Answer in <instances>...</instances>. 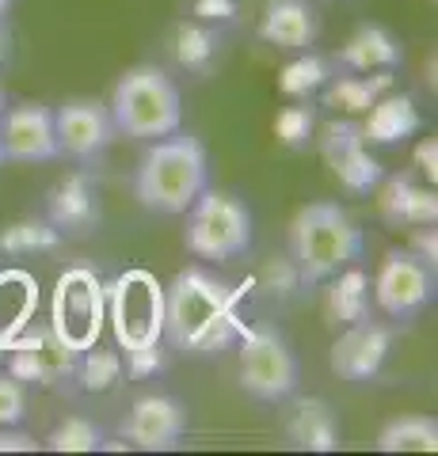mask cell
Listing matches in <instances>:
<instances>
[{
  "instance_id": "1",
  "label": "cell",
  "mask_w": 438,
  "mask_h": 456,
  "mask_svg": "<svg viewBox=\"0 0 438 456\" xmlns=\"http://www.w3.org/2000/svg\"><path fill=\"white\" fill-rule=\"evenodd\" d=\"M236 285L202 266H187L164 289V346L187 358H214L244 331Z\"/></svg>"
},
{
  "instance_id": "2",
  "label": "cell",
  "mask_w": 438,
  "mask_h": 456,
  "mask_svg": "<svg viewBox=\"0 0 438 456\" xmlns=\"http://www.w3.org/2000/svg\"><path fill=\"white\" fill-rule=\"evenodd\" d=\"M210 187V152L194 134H168L145 141L134 167V198L157 217H183Z\"/></svg>"
},
{
  "instance_id": "3",
  "label": "cell",
  "mask_w": 438,
  "mask_h": 456,
  "mask_svg": "<svg viewBox=\"0 0 438 456\" xmlns=\"http://www.w3.org/2000/svg\"><path fill=\"white\" fill-rule=\"evenodd\" d=\"M286 244L302 285H320L343 266L362 259L366 236L359 221L339 202H309L293 213Z\"/></svg>"
},
{
  "instance_id": "4",
  "label": "cell",
  "mask_w": 438,
  "mask_h": 456,
  "mask_svg": "<svg viewBox=\"0 0 438 456\" xmlns=\"http://www.w3.org/2000/svg\"><path fill=\"white\" fill-rule=\"evenodd\" d=\"M111 122L119 137L157 141L183 130V92L161 65H130L115 80L107 99Z\"/></svg>"
},
{
  "instance_id": "5",
  "label": "cell",
  "mask_w": 438,
  "mask_h": 456,
  "mask_svg": "<svg viewBox=\"0 0 438 456\" xmlns=\"http://www.w3.org/2000/svg\"><path fill=\"white\" fill-rule=\"evenodd\" d=\"M183 217H187L183 248L202 263H236L256 244V217L244 198H236L233 191L206 187Z\"/></svg>"
},
{
  "instance_id": "6",
  "label": "cell",
  "mask_w": 438,
  "mask_h": 456,
  "mask_svg": "<svg viewBox=\"0 0 438 456\" xmlns=\"http://www.w3.org/2000/svg\"><path fill=\"white\" fill-rule=\"evenodd\" d=\"M107 293V320L115 331L119 354L149 350L164 342V285L153 270H122V274L103 285Z\"/></svg>"
},
{
  "instance_id": "7",
  "label": "cell",
  "mask_w": 438,
  "mask_h": 456,
  "mask_svg": "<svg viewBox=\"0 0 438 456\" xmlns=\"http://www.w3.org/2000/svg\"><path fill=\"white\" fill-rule=\"evenodd\" d=\"M240 392L260 403H282L298 392L302 362L275 323H244L240 331Z\"/></svg>"
},
{
  "instance_id": "8",
  "label": "cell",
  "mask_w": 438,
  "mask_h": 456,
  "mask_svg": "<svg viewBox=\"0 0 438 456\" xmlns=\"http://www.w3.org/2000/svg\"><path fill=\"white\" fill-rule=\"evenodd\" d=\"M107 323V293L103 281L88 266H69L54 285L50 301V331L58 335L69 350H88L100 342Z\"/></svg>"
},
{
  "instance_id": "9",
  "label": "cell",
  "mask_w": 438,
  "mask_h": 456,
  "mask_svg": "<svg viewBox=\"0 0 438 456\" xmlns=\"http://www.w3.org/2000/svg\"><path fill=\"white\" fill-rule=\"evenodd\" d=\"M374 301L389 320H416L434 301V266L416 251L393 248L377 266Z\"/></svg>"
},
{
  "instance_id": "10",
  "label": "cell",
  "mask_w": 438,
  "mask_h": 456,
  "mask_svg": "<svg viewBox=\"0 0 438 456\" xmlns=\"http://www.w3.org/2000/svg\"><path fill=\"white\" fill-rule=\"evenodd\" d=\"M54 134H58V156H69L80 167H95L115 145V122L103 99H65L62 107H54Z\"/></svg>"
},
{
  "instance_id": "11",
  "label": "cell",
  "mask_w": 438,
  "mask_h": 456,
  "mask_svg": "<svg viewBox=\"0 0 438 456\" xmlns=\"http://www.w3.org/2000/svg\"><path fill=\"white\" fill-rule=\"evenodd\" d=\"M187 407L176 395H141L134 399V407L126 411V419L119 422L122 445H130L137 452H172L187 437Z\"/></svg>"
},
{
  "instance_id": "12",
  "label": "cell",
  "mask_w": 438,
  "mask_h": 456,
  "mask_svg": "<svg viewBox=\"0 0 438 456\" xmlns=\"http://www.w3.org/2000/svg\"><path fill=\"white\" fill-rule=\"evenodd\" d=\"M317 149L324 156V164L332 167V175L339 179V187L351 194H370L377 191V183L385 179L381 164L370 156V145L362 137V122L355 118H339L328 122L317 137Z\"/></svg>"
},
{
  "instance_id": "13",
  "label": "cell",
  "mask_w": 438,
  "mask_h": 456,
  "mask_svg": "<svg viewBox=\"0 0 438 456\" xmlns=\"http://www.w3.org/2000/svg\"><path fill=\"white\" fill-rule=\"evenodd\" d=\"M77 369V350H69L65 342L46 327H35L27 335H12L8 354H4V373L20 377L23 384H38V388H58V384L73 380Z\"/></svg>"
},
{
  "instance_id": "14",
  "label": "cell",
  "mask_w": 438,
  "mask_h": 456,
  "mask_svg": "<svg viewBox=\"0 0 438 456\" xmlns=\"http://www.w3.org/2000/svg\"><path fill=\"white\" fill-rule=\"evenodd\" d=\"M54 228L62 232V240H84L92 236L103 221L100 206V183L88 167L69 171L65 179H58L46 194V213H42Z\"/></svg>"
},
{
  "instance_id": "15",
  "label": "cell",
  "mask_w": 438,
  "mask_h": 456,
  "mask_svg": "<svg viewBox=\"0 0 438 456\" xmlns=\"http://www.w3.org/2000/svg\"><path fill=\"white\" fill-rule=\"evenodd\" d=\"M389 350H393V331L385 323L366 316L359 323L339 327V335L328 350V365L339 380L362 384V380H374L385 369Z\"/></svg>"
},
{
  "instance_id": "16",
  "label": "cell",
  "mask_w": 438,
  "mask_h": 456,
  "mask_svg": "<svg viewBox=\"0 0 438 456\" xmlns=\"http://www.w3.org/2000/svg\"><path fill=\"white\" fill-rule=\"evenodd\" d=\"M0 149L12 164H50L58 160V134H54V107L20 103L0 114Z\"/></svg>"
},
{
  "instance_id": "17",
  "label": "cell",
  "mask_w": 438,
  "mask_h": 456,
  "mask_svg": "<svg viewBox=\"0 0 438 456\" xmlns=\"http://www.w3.org/2000/svg\"><path fill=\"white\" fill-rule=\"evenodd\" d=\"M260 38L282 53L313 50L320 38V12L309 0H267L260 16Z\"/></svg>"
},
{
  "instance_id": "18",
  "label": "cell",
  "mask_w": 438,
  "mask_h": 456,
  "mask_svg": "<svg viewBox=\"0 0 438 456\" xmlns=\"http://www.w3.org/2000/svg\"><path fill=\"white\" fill-rule=\"evenodd\" d=\"M401 61H404L401 42L377 23H362L359 31L332 53L335 73H397Z\"/></svg>"
},
{
  "instance_id": "19",
  "label": "cell",
  "mask_w": 438,
  "mask_h": 456,
  "mask_svg": "<svg viewBox=\"0 0 438 456\" xmlns=\"http://www.w3.org/2000/svg\"><path fill=\"white\" fill-rule=\"evenodd\" d=\"M377 209L381 221L393 228H419V224H438V198L431 187H419L408 175H393L377 183Z\"/></svg>"
},
{
  "instance_id": "20",
  "label": "cell",
  "mask_w": 438,
  "mask_h": 456,
  "mask_svg": "<svg viewBox=\"0 0 438 456\" xmlns=\"http://www.w3.org/2000/svg\"><path fill=\"white\" fill-rule=\"evenodd\" d=\"M419 130H423V114L416 107V99L404 92H385L366 110V122H362L366 145H381V149H397Z\"/></svg>"
},
{
  "instance_id": "21",
  "label": "cell",
  "mask_w": 438,
  "mask_h": 456,
  "mask_svg": "<svg viewBox=\"0 0 438 456\" xmlns=\"http://www.w3.org/2000/svg\"><path fill=\"white\" fill-rule=\"evenodd\" d=\"M286 441L302 452H335L339 419L328 399H320V395L293 399V407L286 411Z\"/></svg>"
},
{
  "instance_id": "22",
  "label": "cell",
  "mask_w": 438,
  "mask_h": 456,
  "mask_svg": "<svg viewBox=\"0 0 438 456\" xmlns=\"http://www.w3.org/2000/svg\"><path fill=\"white\" fill-rule=\"evenodd\" d=\"M168 57H172L183 73L206 77L221 57V31L202 20H179L172 27V35H168Z\"/></svg>"
},
{
  "instance_id": "23",
  "label": "cell",
  "mask_w": 438,
  "mask_h": 456,
  "mask_svg": "<svg viewBox=\"0 0 438 456\" xmlns=\"http://www.w3.org/2000/svg\"><path fill=\"white\" fill-rule=\"evenodd\" d=\"M385 92H393V73H335L317 95L324 107L347 114V118H359Z\"/></svg>"
},
{
  "instance_id": "24",
  "label": "cell",
  "mask_w": 438,
  "mask_h": 456,
  "mask_svg": "<svg viewBox=\"0 0 438 456\" xmlns=\"http://www.w3.org/2000/svg\"><path fill=\"white\" fill-rule=\"evenodd\" d=\"M366 316H370V278L359 270V263H351L328 278V289H324V320L339 331V327L359 323Z\"/></svg>"
},
{
  "instance_id": "25",
  "label": "cell",
  "mask_w": 438,
  "mask_h": 456,
  "mask_svg": "<svg viewBox=\"0 0 438 456\" xmlns=\"http://www.w3.org/2000/svg\"><path fill=\"white\" fill-rule=\"evenodd\" d=\"M381 452H434L438 449V419L434 415H397L377 430Z\"/></svg>"
},
{
  "instance_id": "26",
  "label": "cell",
  "mask_w": 438,
  "mask_h": 456,
  "mask_svg": "<svg viewBox=\"0 0 438 456\" xmlns=\"http://www.w3.org/2000/svg\"><path fill=\"white\" fill-rule=\"evenodd\" d=\"M73 380L80 384V392H88V395H107V392H115L119 384L126 380L119 346L107 350V346H100V342H95V346L80 350V354H77Z\"/></svg>"
},
{
  "instance_id": "27",
  "label": "cell",
  "mask_w": 438,
  "mask_h": 456,
  "mask_svg": "<svg viewBox=\"0 0 438 456\" xmlns=\"http://www.w3.org/2000/svg\"><path fill=\"white\" fill-rule=\"evenodd\" d=\"M65 244L62 232L46 217H23L4 224L0 232V251L4 255H42V251H58Z\"/></svg>"
},
{
  "instance_id": "28",
  "label": "cell",
  "mask_w": 438,
  "mask_h": 456,
  "mask_svg": "<svg viewBox=\"0 0 438 456\" xmlns=\"http://www.w3.org/2000/svg\"><path fill=\"white\" fill-rule=\"evenodd\" d=\"M332 77H335V69H332L328 57H320L313 50H302L286 69H282L278 88L286 92L290 99H313Z\"/></svg>"
},
{
  "instance_id": "29",
  "label": "cell",
  "mask_w": 438,
  "mask_h": 456,
  "mask_svg": "<svg viewBox=\"0 0 438 456\" xmlns=\"http://www.w3.org/2000/svg\"><path fill=\"white\" fill-rule=\"evenodd\" d=\"M107 445L103 426H95L88 415H69L46 434L50 452H100Z\"/></svg>"
},
{
  "instance_id": "30",
  "label": "cell",
  "mask_w": 438,
  "mask_h": 456,
  "mask_svg": "<svg viewBox=\"0 0 438 456\" xmlns=\"http://www.w3.org/2000/svg\"><path fill=\"white\" fill-rule=\"evenodd\" d=\"M275 134H278L282 145L293 149V152L309 149V145H313V134H317V107L309 103V99H298L293 107L278 110V118H275Z\"/></svg>"
},
{
  "instance_id": "31",
  "label": "cell",
  "mask_w": 438,
  "mask_h": 456,
  "mask_svg": "<svg viewBox=\"0 0 438 456\" xmlns=\"http://www.w3.org/2000/svg\"><path fill=\"white\" fill-rule=\"evenodd\" d=\"M27 403H31L27 384L0 369V426H20L27 419Z\"/></svg>"
},
{
  "instance_id": "32",
  "label": "cell",
  "mask_w": 438,
  "mask_h": 456,
  "mask_svg": "<svg viewBox=\"0 0 438 456\" xmlns=\"http://www.w3.org/2000/svg\"><path fill=\"white\" fill-rule=\"evenodd\" d=\"M122 369H126V377L130 380H145L153 373H164L168 369V350H164V342L161 346H149V350H130V354H122Z\"/></svg>"
},
{
  "instance_id": "33",
  "label": "cell",
  "mask_w": 438,
  "mask_h": 456,
  "mask_svg": "<svg viewBox=\"0 0 438 456\" xmlns=\"http://www.w3.org/2000/svg\"><path fill=\"white\" fill-rule=\"evenodd\" d=\"M191 12H194V20L221 27V23H236L240 20L244 0H191Z\"/></svg>"
},
{
  "instance_id": "34",
  "label": "cell",
  "mask_w": 438,
  "mask_h": 456,
  "mask_svg": "<svg viewBox=\"0 0 438 456\" xmlns=\"http://www.w3.org/2000/svg\"><path fill=\"white\" fill-rule=\"evenodd\" d=\"M298 285H302V278H298V266L290 263V255L282 263H271L263 270V289H271L275 297H290Z\"/></svg>"
},
{
  "instance_id": "35",
  "label": "cell",
  "mask_w": 438,
  "mask_h": 456,
  "mask_svg": "<svg viewBox=\"0 0 438 456\" xmlns=\"http://www.w3.org/2000/svg\"><path fill=\"white\" fill-rule=\"evenodd\" d=\"M408 251H416L423 263H438V236H434V224H419L412 228V240H408Z\"/></svg>"
},
{
  "instance_id": "36",
  "label": "cell",
  "mask_w": 438,
  "mask_h": 456,
  "mask_svg": "<svg viewBox=\"0 0 438 456\" xmlns=\"http://www.w3.org/2000/svg\"><path fill=\"white\" fill-rule=\"evenodd\" d=\"M0 452H38V441L20 426H0Z\"/></svg>"
},
{
  "instance_id": "37",
  "label": "cell",
  "mask_w": 438,
  "mask_h": 456,
  "mask_svg": "<svg viewBox=\"0 0 438 456\" xmlns=\"http://www.w3.org/2000/svg\"><path fill=\"white\" fill-rule=\"evenodd\" d=\"M416 160H419V171L434 183L438 175V145H434V137H423L419 145H416Z\"/></svg>"
},
{
  "instance_id": "38",
  "label": "cell",
  "mask_w": 438,
  "mask_h": 456,
  "mask_svg": "<svg viewBox=\"0 0 438 456\" xmlns=\"http://www.w3.org/2000/svg\"><path fill=\"white\" fill-rule=\"evenodd\" d=\"M12 61H16V35L8 20H0V69H8Z\"/></svg>"
},
{
  "instance_id": "39",
  "label": "cell",
  "mask_w": 438,
  "mask_h": 456,
  "mask_svg": "<svg viewBox=\"0 0 438 456\" xmlns=\"http://www.w3.org/2000/svg\"><path fill=\"white\" fill-rule=\"evenodd\" d=\"M8 342H12V331L0 323V369H4V354H8Z\"/></svg>"
},
{
  "instance_id": "40",
  "label": "cell",
  "mask_w": 438,
  "mask_h": 456,
  "mask_svg": "<svg viewBox=\"0 0 438 456\" xmlns=\"http://www.w3.org/2000/svg\"><path fill=\"white\" fill-rule=\"evenodd\" d=\"M12 4H16V0H0V20H8V12H12Z\"/></svg>"
},
{
  "instance_id": "41",
  "label": "cell",
  "mask_w": 438,
  "mask_h": 456,
  "mask_svg": "<svg viewBox=\"0 0 438 456\" xmlns=\"http://www.w3.org/2000/svg\"><path fill=\"white\" fill-rule=\"evenodd\" d=\"M4 107H8V92H4V84H0V114H4Z\"/></svg>"
},
{
  "instance_id": "42",
  "label": "cell",
  "mask_w": 438,
  "mask_h": 456,
  "mask_svg": "<svg viewBox=\"0 0 438 456\" xmlns=\"http://www.w3.org/2000/svg\"><path fill=\"white\" fill-rule=\"evenodd\" d=\"M0 164H4V149H0Z\"/></svg>"
}]
</instances>
